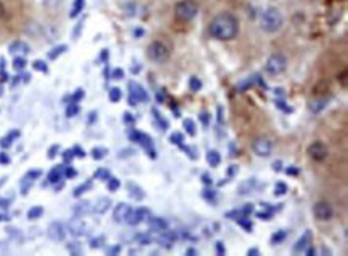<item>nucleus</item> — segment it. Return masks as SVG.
Here are the masks:
<instances>
[{"instance_id": "obj_51", "label": "nucleus", "mask_w": 348, "mask_h": 256, "mask_svg": "<svg viewBox=\"0 0 348 256\" xmlns=\"http://www.w3.org/2000/svg\"><path fill=\"white\" fill-rule=\"evenodd\" d=\"M64 160H68V162H69V160H73V157H74V152L73 151H66V152H64Z\"/></svg>"}, {"instance_id": "obj_31", "label": "nucleus", "mask_w": 348, "mask_h": 256, "mask_svg": "<svg viewBox=\"0 0 348 256\" xmlns=\"http://www.w3.org/2000/svg\"><path fill=\"white\" fill-rule=\"evenodd\" d=\"M90 186H92V181H87L85 184H80L79 187H75V189H74V195H75V197H79V195H80V194H84L87 189H90Z\"/></svg>"}, {"instance_id": "obj_50", "label": "nucleus", "mask_w": 348, "mask_h": 256, "mask_svg": "<svg viewBox=\"0 0 348 256\" xmlns=\"http://www.w3.org/2000/svg\"><path fill=\"white\" fill-rule=\"evenodd\" d=\"M282 239H284V232H279L278 235H276V234L273 235V239H271V242L274 243V242H279V240H282Z\"/></svg>"}, {"instance_id": "obj_48", "label": "nucleus", "mask_w": 348, "mask_h": 256, "mask_svg": "<svg viewBox=\"0 0 348 256\" xmlns=\"http://www.w3.org/2000/svg\"><path fill=\"white\" fill-rule=\"evenodd\" d=\"M124 77V70L122 69H114L113 70V79H122Z\"/></svg>"}, {"instance_id": "obj_52", "label": "nucleus", "mask_w": 348, "mask_h": 256, "mask_svg": "<svg viewBox=\"0 0 348 256\" xmlns=\"http://www.w3.org/2000/svg\"><path fill=\"white\" fill-rule=\"evenodd\" d=\"M10 200L8 199H0V208H8Z\"/></svg>"}, {"instance_id": "obj_2", "label": "nucleus", "mask_w": 348, "mask_h": 256, "mask_svg": "<svg viewBox=\"0 0 348 256\" xmlns=\"http://www.w3.org/2000/svg\"><path fill=\"white\" fill-rule=\"evenodd\" d=\"M284 24V18H282L281 11L278 8H267L263 11L262 15V20H260V26L265 32L268 34H273V32H278L279 29Z\"/></svg>"}, {"instance_id": "obj_25", "label": "nucleus", "mask_w": 348, "mask_h": 256, "mask_svg": "<svg viewBox=\"0 0 348 256\" xmlns=\"http://www.w3.org/2000/svg\"><path fill=\"white\" fill-rule=\"evenodd\" d=\"M44 215V208L42 207H32V208H29V211H27V219H39L40 216Z\"/></svg>"}, {"instance_id": "obj_24", "label": "nucleus", "mask_w": 348, "mask_h": 256, "mask_svg": "<svg viewBox=\"0 0 348 256\" xmlns=\"http://www.w3.org/2000/svg\"><path fill=\"white\" fill-rule=\"evenodd\" d=\"M84 5H85V0H74L73 3V8H71V18H75L79 16V13L82 10H84Z\"/></svg>"}, {"instance_id": "obj_9", "label": "nucleus", "mask_w": 348, "mask_h": 256, "mask_svg": "<svg viewBox=\"0 0 348 256\" xmlns=\"http://www.w3.org/2000/svg\"><path fill=\"white\" fill-rule=\"evenodd\" d=\"M47 234H49V237L53 242H63L64 237H66V228H64L63 223L55 221V223H51L49 226V229H47Z\"/></svg>"}, {"instance_id": "obj_7", "label": "nucleus", "mask_w": 348, "mask_h": 256, "mask_svg": "<svg viewBox=\"0 0 348 256\" xmlns=\"http://www.w3.org/2000/svg\"><path fill=\"white\" fill-rule=\"evenodd\" d=\"M306 152H308L310 159L315 160V162H323V160H326L329 156V149L323 141H315L313 144L308 146V151Z\"/></svg>"}, {"instance_id": "obj_23", "label": "nucleus", "mask_w": 348, "mask_h": 256, "mask_svg": "<svg viewBox=\"0 0 348 256\" xmlns=\"http://www.w3.org/2000/svg\"><path fill=\"white\" fill-rule=\"evenodd\" d=\"M207 162L210 166H218L222 162V157H220V154H218L217 151H209L207 152Z\"/></svg>"}, {"instance_id": "obj_12", "label": "nucleus", "mask_w": 348, "mask_h": 256, "mask_svg": "<svg viewBox=\"0 0 348 256\" xmlns=\"http://www.w3.org/2000/svg\"><path fill=\"white\" fill-rule=\"evenodd\" d=\"M149 216V211L146 208H137V210H130L128 216L125 219V223H128L130 226H137L140 223L146 221V218Z\"/></svg>"}, {"instance_id": "obj_37", "label": "nucleus", "mask_w": 348, "mask_h": 256, "mask_svg": "<svg viewBox=\"0 0 348 256\" xmlns=\"http://www.w3.org/2000/svg\"><path fill=\"white\" fill-rule=\"evenodd\" d=\"M121 186L119 180H116V178H108V189L109 190H117Z\"/></svg>"}, {"instance_id": "obj_1", "label": "nucleus", "mask_w": 348, "mask_h": 256, "mask_svg": "<svg viewBox=\"0 0 348 256\" xmlns=\"http://www.w3.org/2000/svg\"><path fill=\"white\" fill-rule=\"evenodd\" d=\"M209 32L217 40H233L239 34V21L231 13L217 15L209 24Z\"/></svg>"}, {"instance_id": "obj_61", "label": "nucleus", "mask_w": 348, "mask_h": 256, "mask_svg": "<svg viewBox=\"0 0 348 256\" xmlns=\"http://www.w3.org/2000/svg\"><path fill=\"white\" fill-rule=\"evenodd\" d=\"M2 219H7V216H5V215H0V221H2Z\"/></svg>"}, {"instance_id": "obj_16", "label": "nucleus", "mask_w": 348, "mask_h": 256, "mask_svg": "<svg viewBox=\"0 0 348 256\" xmlns=\"http://www.w3.org/2000/svg\"><path fill=\"white\" fill-rule=\"evenodd\" d=\"M148 221V226L152 229V231H159V232H162V231H166L167 229V221L164 218H159V216H151L146 219Z\"/></svg>"}, {"instance_id": "obj_56", "label": "nucleus", "mask_w": 348, "mask_h": 256, "mask_svg": "<svg viewBox=\"0 0 348 256\" xmlns=\"http://www.w3.org/2000/svg\"><path fill=\"white\" fill-rule=\"evenodd\" d=\"M273 170H274V171H279V170H281V162H274V163H273Z\"/></svg>"}, {"instance_id": "obj_10", "label": "nucleus", "mask_w": 348, "mask_h": 256, "mask_svg": "<svg viewBox=\"0 0 348 256\" xmlns=\"http://www.w3.org/2000/svg\"><path fill=\"white\" fill-rule=\"evenodd\" d=\"M128 87H130V98H128V101H130V104H138L140 101H146L148 99V93L145 92V88L138 85V83H135V82H130L128 83Z\"/></svg>"}, {"instance_id": "obj_8", "label": "nucleus", "mask_w": 348, "mask_h": 256, "mask_svg": "<svg viewBox=\"0 0 348 256\" xmlns=\"http://www.w3.org/2000/svg\"><path fill=\"white\" fill-rule=\"evenodd\" d=\"M252 149L258 157H270L271 151H273V144H271V141L267 138V136H260V138H257L255 141H253Z\"/></svg>"}, {"instance_id": "obj_29", "label": "nucleus", "mask_w": 348, "mask_h": 256, "mask_svg": "<svg viewBox=\"0 0 348 256\" xmlns=\"http://www.w3.org/2000/svg\"><path fill=\"white\" fill-rule=\"evenodd\" d=\"M106 154H108V149H104V147H95L92 151V157L95 159V160H101L106 157Z\"/></svg>"}, {"instance_id": "obj_14", "label": "nucleus", "mask_w": 348, "mask_h": 256, "mask_svg": "<svg viewBox=\"0 0 348 256\" xmlns=\"http://www.w3.org/2000/svg\"><path fill=\"white\" fill-rule=\"evenodd\" d=\"M109 207H111V199L108 197H99L95 204L92 205V211H95L97 215H103V213H106L109 210Z\"/></svg>"}, {"instance_id": "obj_17", "label": "nucleus", "mask_w": 348, "mask_h": 256, "mask_svg": "<svg viewBox=\"0 0 348 256\" xmlns=\"http://www.w3.org/2000/svg\"><path fill=\"white\" fill-rule=\"evenodd\" d=\"M73 211H74L75 216H84V215H87V213L92 211V204H90V202H87V200L79 202L77 205H74Z\"/></svg>"}, {"instance_id": "obj_41", "label": "nucleus", "mask_w": 348, "mask_h": 256, "mask_svg": "<svg viewBox=\"0 0 348 256\" xmlns=\"http://www.w3.org/2000/svg\"><path fill=\"white\" fill-rule=\"evenodd\" d=\"M138 240H140V243H141V245H148V243H151V242H152V239H151V235H148V234L138 235Z\"/></svg>"}, {"instance_id": "obj_34", "label": "nucleus", "mask_w": 348, "mask_h": 256, "mask_svg": "<svg viewBox=\"0 0 348 256\" xmlns=\"http://www.w3.org/2000/svg\"><path fill=\"white\" fill-rule=\"evenodd\" d=\"M200 87H202V83H200V80L198 79V77H191V79H190V88H191V90L193 92H199Z\"/></svg>"}, {"instance_id": "obj_55", "label": "nucleus", "mask_w": 348, "mask_h": 256, "mask_svg": "<svg viewBox=\"0 0 348 256\" xmlns=\"http://www.w3.org/2000/svg\"><path fill=\"white\" fill-rule=\"evenodd\" d=\"M3 16H5V5L0 2V20H2Z\"/></svg>"}, {"instance_id": "obj_4", "label": "nucleus", "mask_w": 348, "mask_h": 256, "mask_svg": "<svg viewBox=\"0 0 348 256\" xmlns=\"http://www.w3.org/2000/svg\"><path fill=\"white\" fill-rule=\"evenodd\" d=\"M175 15L181 21H191L198 15V5L193 0H180L178 3L175 5Z\"/></svg>"}, {"instance_id": "obj_57", "label": "nucleus", "mask_w": 348, "mask_h": 256, "mask_svg": "<svg viewBox=\"0 0 348 256\" xmlns=\"http://www.w3.org/2000/svg\"><path fill=\"white\" fill-rule=\"evenodd\" d=\"M217 248H218V253H220V255H223V253H225V250H223V247H222V242H218V245H217Z\"/></svg>"}, {"instance_id": "obj_45", "label": "nucleus", "mask_w": 348, "mask_h": 256, "mask_svg": "<svg viewBox=\"0 0 348 256\" xmlns=\"http://www.w3.org/2000/svg\"><path fill=\"white\" fill-rule=\"evenodd\" d=\"M95 176H97V178H103V180H108V178H109V173H108V171H106V170H98L97 173H95Z\"/></svg>"}, {"instance_id": "obj_54", "label": "nucleus", "mask_w": 348, "mask_h": 256, "mask_svg": "<svg viewBox=\"0 0 348 256\" xmlns=\"http://www.w3.org/2000/svg\"><path fill=\"white\" fill-rule=\"evenodd\" d=\"M258 218L260 219H270V216H271V213H258L257 215Z\"/></svg>"}, {"instance_id": "obj_30", "label": "nucleus", "mask_w": 348, "mask_h": 256, "mask_svg": "<svg viewBox=\"0 0 348 256\" xmlns=\"http://www.w3.org/2000/svg\"><path fill=\"white\" fill-rule=\"evenodd\" d=\"M13 68L16 69V70H23L26 68V59L23 58V56H16L15 59H13Z\"/></svg>"}, {"instance_id": "obj_58", "label": "nucleus", "mask_w": 348, "mask_h": 256, "mask_svg": "<svg viewBox=\"0 0 348 256\" xmlns=\"http://www.w3.org/2000/svg\"><path fill=\"white\" fill-rule=\"evenodd\" d=\"M247 255H258V250H249Z\"/></svg>"}, {"instance_id": "obj_40", "label": "nucleus", "mask_w": 348, "mask_h": 256, "mask_svg": "<svg viewBox=\"0 0 348 256\" xmlns=\"http://www.w3.org/2000/svg\"><path fill=\"white\" fill-rule=\"evenodd\" d=\"M170 141H172L174 144L181 146V142H183V135H180V133H174L172 136H170Z\"/></svg>"}, {"instance_id": "obj_11", "label": "nucleus", "mask_w": 348, "mask_h": 256, "mask_svg": "<svg viewBox=\"0 0 348 256\" xmlns=\"http://www.w3.org/2000/svg\"><path fill=\"white\" fill-rule=\"evenodd\" d=\"M68 231H69L71 235L82 237L84 234H87V224L82 221L80 216H77V218L71 219V221L68 223Z\"/></svg>"}, {"instance_id": "obj_38", "label": "nucleus", "mask_w": 348, "mask_h": 256, "mask_svg": "<svg viewBox=\"0 0 348 256\" xmlns=\"http://www.w3.org/2000/svg\"><path fill=\"white\" fill-rule=\"evenodd\" d=\"M77 112H79V106L75 104V103H71V106H69L68 111H66L68 117H74L75 114H77Z\"/></svg>"}, {"instance_id": "obj_36", "label": "nucleus", "mask_w": 348, "mask_h": 256, "mask_svg": "<svg viewBox=\"0 0 348 256\" xmlns=\"http://www.w3.org/2000/svg\"><path fill=\"white\" fill-rule=\"evenodd\" d=\"M42 175V171L40 170H34V171H27L26 176H25V180L26 181H34V180H37V178Z\"/></svg>"}, {"instance_id": "obj_60", "label": "nucleus", "mask_w": 348, "mask_h": 256, "mask_svg": "<svg viewBox=\"0 0 348 256\" xmlns=\"http://www.w3.org/2000/svg\"><path fill=\"white\" fill-rule=\"evenodd\" d=\"M204 181H205V183H212V181H210V178H209L207 175H204Z\"/></svg>"}, {"instance_id": "obj_39", "label": "nucleus", "mask_w": 348, "mask_h": 256, "mask_svg": "<svg viewBox=\"0 0 348 256\" xmlns=\"http://www.w3.org/2000/svg\"><path fill=\"white\" fill-rule=\"evenodd\" d=\"M103 242H104V237H97V239L90 240V247L92 248H99L103 245Z\"/></svg>"}, {"instance_id": "obj_5", "label": "nucleus", "mask_w": 348, "mask_h": 256, "mask_svg": "<svg viewBox=\"0 0 348 256\" xmlns=\"http://www.w3.org/2000/svg\"><path fill=\"white\" fill-rule=\"evenodd\" d=\"M286 68H287V59L282 53H274V55H271L267 59V63H265V70L271 75H278L281 72H284Z\"/></svg>"}, {"instance_id": "obj_27", "label": "nucleus", "mask_w": 348, "mask_h": 256, "mask_svg": "<svg viewBox=\"0 0 348 256\" xmlns=\"http://www.w3.org/2000/svg\"><path fill=\"white\" fill-rule=\"evenodd\" d=\"M16 136H20V132H11L8 136H5V138L0 140V146H2V147H10L11 142H13V140L16 138Z\"/></svg>"}, {"instance_id": "obj_49", "label": "nucleus", "mask_w": 348, "mask_h": 256, "mask_svg": "<svg viewBox=\"0 0 348 256\" xmlns=\"http://www.w3.org/2000/svg\"><path fill=\"white\" fill-rule=\"evenodd\" d=\"M73 152H74V156H77V157H85V152L82 151L80 147H74V149H73Z\"/></svg>"}, {"instance_id": "obj_21", "label": "nucleus", "mask_w": 348, "mask_h": 256, "mask_svg": "<svg viewBox=\"0 0 348 256\" xmlns=\"http://www.w3.org/2000/svg\"><path fill=\"white\" fill-rule=\"evenodd\" d=\"M326 106H327L326 99H316V101H311V103L308 104V109L311 112H315V114H318V112H321Z\"/></svg>"}, {"instance_id": "obj_22", "label": "nucleus", "mask_w": 348, "mask_h": 256, "mask_svg": "<svg viewBox=\"0 0 348 256\" xmlns=\"http://www.w3.org/2000/svg\"><path fill=\"white\" fill-rule=\"evenodd\" d=\"M128 194H130V197L135 200H141L145 197V192L137 186V184H128Z\"/></svg>"}, {"instance_id": "obj_13", "label": "nucleus", "mask_w": 348, "mask_h": 256, "mask_svg": "<svg viewBox=\"0 0 348 256\" xmlns=\"http://www.w3.org/2000/svg\"><path fill=\"white\" fill-rule=\"evenodd\" d=\"M130 205L128 204H117L116 205V208H114V221L116 223H124L127 219V216H128V213H130Z\"/></svg>"}, {"instance_id": "obj_42", "label": "nucleus", "mask_w": 348, "mask_h": 256, "mask_svg": "<svg viewBox=\"0 0 348 256\" xmlns=\"http://www.w3.org/2000/svg\"><path fill=\"white\" fill-rule=\"evenodd\" d=\"M339 82L342 83V87L347 88V70H342L339 74Z\"/></svg>"}, {"instance_id": "obj_19", "label": "nucleus", "mask_w": 348, "mask_h": 256, "mask_svg": "<svg viewBox=\"0 0 348 256\" xmlns=\"http://www.w3.org/2000/svg\"><path fill=\"white\" fill-rule=\"evenodd\" d=\"M63 175H64V166L63 165H58L56 168H53L51 171H50V175H49V181L50 183H58L63 178Z\"/></svg>"}, {"instance_id": "obj_32", "label": "nucleus", "mask_w": 348, "mask_h": 256, "mask_svg": "<svg viewBox=\"0 0 348 256\" xmlns=\"http://www.w3.org/2000/svg\"><path fill=\"white\" fill-rule=\"evenodd\" d=\"M183 125H185V128H186V132L190 133L191 136L196 133V125H194V122L191 120V118H186L185 122H183Z\"/></svg>"}, {"instance_id": "obj_53", "label": "nucleus", "mask_w": 348, "mask_h": 256, "mask_svg": "<svg viewBox=\"0 0 348 256\" xmlns=\"http://www.w3.org/2000/svg\"><path fill=\"white\" fill-rule=\"evenodd\" d=\"M64 175H66L68 178L75 176V170H73V168H66V170H64Z\"/></svg>"}, {"instance_id": "obj_35", "label": "nucleus", "mask_w": 348, "mask_h": 256, "mask_svg": "<svg viewBox=\"0 0 348 256\" xmlns=\"http://www.w3.org/2000/svg\"><path fill=\"white\" fill-rule=\"evenodd\" d=\"M287 192V186L284 183H278L274 186V195H284Z\"/></svg>"}, {"instance_id": "obj_3", "label": "nucleus", "mask_w": 348, "mask_h": 256, "mask_svg": "<svg viewBox=\"0 0 348 256\" xmlns=\"http://www.w3.org/2000/svg\"><path fill=\"white\" fill-rule=\"evenodd\" d=\"M146 53H148V58L151 59V61H154L157 64L166 63V61H169V58H170L169 45L162 40H154L152 44H149L148 51Z\"/></svg>"}, {"instance_id": "obj_15", "label": "nucleus", "mask_w": 348, "mask_h": 256, "mask_svg": "<svg viewBox=\"0 0 348 256\" xmlns=\"http://www.w3.org/2000/svg\"><path fill=\"white\" fill-rule=\"evenodd\" d=\"M10 53L11 55H27L29 53V45L26 44V42H23V40H16L13 42V44L10 45Z\"/></svg>"}, {"instance_id": "obj_46", "label": "nucleus", "mask_w": 348, "mask_h": 256, "mask_svg": "<svg viewBox=\"0 0 348 256\" xmlns=\"http://www.w3.org/2000/svg\"><path fill=\"white\" fill-rule=\"evenodd\" d=\"M0 163H2V165H7V163H10V157H8L5 152H0Z\"/></svg>"}, {"instance_id": "obj_28", "label": "nucleus", "mask_w": 348, "mask_h": 256, "mask_svg": "<svg viewBox=\"0 0 348 256\" xmlns=\"http://www.w3.org/2000/svg\"><path fill=\"white\" fill-rule=\"evenodd\" d=\"M66 50H68L66 45H58V47H55V48H53V50L49 53V58H50V59H56L60 55H63V53L66 51Z\"/></svg>"}, {"instance_id": "obj_18", "label": "nucleus", "mask_w": 348, "mask_h": 256, "mask_svg": "<svg viewBox=\"0 0 348 256\" xmlns=\"http://www.w3.org/2000/svg\"><path fill=\"white\" fill-rule=\"evenodd\" d=\"M253 187H255V180L250 178V180H246V181H243V183L239 184V186H238V192L241 195H247V194L252 192Z\"/></svg>"}, {"instance_id": "obj_6", "label": "nucleus", "mask_w": 348, "mask_h": 256, "mask_svg": "<svg viewBox=\"0 0 348 256\" xmlns=\"http://www.w3.org/2000/svg\"><path fill=\"white\" fill-rule=\"evenodd\" d=\"M313 215L318 221H329L334 216V208L329 202L320 200L313 205Z\"/></svg>"}, {"instance_id": "obj_44", "label": "nucleus", "mask_w": 348, "mask_h": 256, "mask_svg": "<svg viewBox=\"0 0 348 256\" xmlns=\"http://www.w3.org/2000/svg\"><path fill=\"white\" fill-rule=\"evenodd\" d=\"M45 7H56L58 3L61 2V0H42Z\"/></svg>"}, {"instance_id": "obj_33", "label": "nucleus", "mask_w": 348, "mask_h": 256, "mask_svg": "<svg viewBox=\"0 0 348 256\" xmlns=\"http://www.w3.org/2000/svg\"><path fill=\"white\" fill-rule=\"evenodd\" d=\"M32 68L35 70H40V72H47V70H49V66L45 64V61H40V59H37V61L32 63Z\"/></svg>"}, {"instance_id": "obj_59", "label": "nucleus", "mask_w": 348, "mask_h": 256, "mask_svg": "<svg viewBox=\"0 0 348 256\" xmlns=\"http://www.w3.org/2000/svg\"><path fill=\"white\" fill-rule=\"evenodd\" d=\"M287 173H291V175H296V173H297V170H294V168H287Z\"/></svg>"}, {"instance_id": "obj_26", "label": "nucleus", "mask_w": 348, "mask_h": 256, "mask_svg": "<svg viewBox=\"0 0 348 256\" xmlns=\"http://www.w3.org/2000/svg\"><path fill=\"white\" fill-rule=\"evenodd\" d=\"M109 99L113 101V103H119L122 99V90L119 87H113L109 90Z\"/></svg>"}, {"instance_id": "obj_43", "label": "nucleus", "mask_w": 348, "mask_h": 256, "mask_svg": "<svg viewBox=\"0 0 348 256\" xmlns=\"http://www.w3.org/2000/svg\"><path fill=\"white\" fill-rule=\"evenodd\" d=\"M80 98H84V90H80V88H79V90L74 93V96H73V99H71V101H73V103H77Z\"/></svg>"}, {"instance_id": "obj_20", "label": "nucleus", "mask_w": 348, "mask_h": 256, "mask_svg": "<svg viewBox=\"0 0 348 256\" xmlns=\"http://www.w3.org/2000/svg\"><path fill=\"white\" fill-rule=\"evenodd\" d=\"M308 242H310V232H306L303 237H300V239L297 240L296 247H294V252H296V253L303 252V250L308 247Z\"/></svg>"}, {"instance_id": "obj_47", "label": "nucleus", "mask_w": 348, "mask_h": 256, "mask_svg": "<svg viewBox=\"0 0 348 256\" xmlns=\"http://www.w3.org/2000/svg\"><path fill=\"white\" fill-rule=\"evenodd\" d=\"M58 151H60V147H58V146L50 147V149H49V159H53V157H55Z\"/></svg>"}]
</instances>
